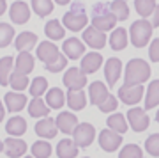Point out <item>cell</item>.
<instances>
[{
  "mask_svg": "<svg viewBox=\"0 0 159 158\" xmlns=\"http://www.w3.org/2000/svg\"><path fill=\"white\" fill-rule=\"evenodd\" d=\"M64 103H66V94H64L62 89H58V87H51V89L46 91V105L50 108H58L64 107Z\"/></svg>",
  "mask_w": 159,
  "mask_h": 158,
  "instance_id": "cell-23",
  "label": "cell"
},
{
  "mask_svg": "<svg viewBox=\"0 0 159 158\" xmlns=\"http://www.w3.org/2000/svg\"><path fill=\"white\" fill-rule=\"evenodd\" d=\"M94 9H96V14H94V18H92V27H96L97 30H101V32L113 30L115 23H117V18L113 16L111 11H108L110 6L99 4V6H96Z\"/></svg>",
  "mask_w": 159,
  "mask_h": 158,
  "instance_id": "cell-3",
  "label": "cell"
},
{
  "mask_svg": "<svg viewBox=\"0 0 159 158\" xmlns=\"http://www.w3.org/2000/svg\"><path fill=\"white\" fill-rule=\"evenodd\" d=\"M32 11L37 16H48L53 11V0H32Z\"/></svg>",
  "mask_w": 159,
  "mask_h": 158,
  "instance_id": "cell-36",
  "label": "cell"
},
{
  "mask_svg": "<svg viewBox=\"0 0 159 158\" xmlns=\"http://www.w3.org/2000/svg\"><path fill=\"white\" fill-rule=\"evenodd\" d=\"M14 45H16V50L21 53V52H30L37 45V36L34 32H21V34H18L16 41H14Z\"/></svg>",
  "mask_w": 159,
  "mask_h": 158,
  "instance_id": "cell-22",
  "label": "cell"
},
{
  "mask_svg": "<svg viewBox=\"0 0 159 158\" xmlns=\"http://www.w3.org/2000/svg\"><path fill=\"white\" fill-rule=\"evenodd\" d=\"M9 16H11V20L16 23V25H23V23L29 22L30 9H29V6H27L25 2L18 0V2H12L11 9H9Z\"/></svg>",
  "mask_w": 159,
  "mask_h": 158,
  "instance_id": "cell-15",
  "label": "cell"
},
{
  "mask_svg": "<svg viewBox=\"0 0 159 158\" xmlns=\"http://www.w3.org/2000/svg\"><path fill=\"white\" fill-rule=\"evenodd\" d=\"M6 131L11 137H21L27 131V121L21 116H12L6 124Z\"/></svg>",
  "mask_w": 159,
  "mask_h": 158,
  "instance_id": "cell-24",
  "label": "cell"
},
{
  "mask_svg": "<svg viewBox=\"0 0 159 158\" xmlns=\"http://www.w3.org/2000/svg\"><path fill=\"white\" fill-rule=\"evenodd\" d=\"M57 156L58 158H76L78 156V146L73 139H62L57 144Z\"/></svg>",
  "mask_w": 159,
  "mask_h": 158,
  "instance_id": "cell-25",
  "label": "cell"
},
{
  "mask_svg": "<svg viewBox=\"0 0 159 158\" xmlns=\"http://www.w3.org/2000/svg\"><path fill=\"white\" fill-rule=\"evenodd\" d=\"M4 100H6V108L12 114L23 110L25 105H27V96L21 94V92H14V91L7 92L6 96H4Z\"/></svg>",
  "mask_w": 159,
  "mask_h": 158,
  "instance_id": "cell-20",
  "label": "cell"
},
{
  "mask_svg": "<svg viewBox=\"0 0 159 158\" xmlns=\"http://www.w3.org/2000/svg\"><path fill=\"white\" fill-rule=\"evenodd\" d=\"M127 121H129L131 128L134 131H145L148 128V123H150V119H148L147 112L143 110V108H131V110H127Z\"/></svg>",
  "mask_w": 159,
  "mask_h": 158,
  "instance_id": "cell-7",
  "label": "cell"
},
{
  "mask_svg": "<svg viewBox=\"0 0 159 158\" xmlns=\"http://www.w3.org/2000/svg\"><path fill=\"white\" fill-rule=\"evenodd\" d=\"M6 9H7V2L6 0H0V16L6 12Z\"/></svg>",
  "mask_w": 159,
  "mask_h": 158,
  "instance_id": "cell-46",
  "label": "cell"
},
{
  "mask_svg": "<svg viewBox=\"0 0 159 158\" xmlns=\"http://www.w3.org/2000/svg\"><path fill=\"white\" fill-rule=\"evenodd\" d=\"M83 158H89V156H83Z\"/></svg>",
  "mask_w": 159,
  "mask_h": 158,
  "instance_id": "cell-52",
  "label": "cell"
},
{
  "mask_svg": "<svg viewBox=\"0 0 159 158\" xmlns=\"http://www.w3.org/2000/svg\"><path fill=\"white\" fill-rule=\"evenodd\" d=\"M152 23L147 20H136L131 25L129 28V36H131V43L136 48H143L148 45V41L152 37Z\"/></svg>",
  "mask_w": 159,
  "mask_h": 158,
  "instance_id": "cell-2",
  "label": "cell"
},
{
  "mask_svg": "<svg viewBox=\"0 0 159 158\" xmlns=\"http://www.w3.org/2000/svg\"><path fill=\"white\" fill-rule=\"evenodd\" d=\"M119 98L120 101H124L125 105H136L138 101H142L143 98V85H122L119 89Z\"/></svg>",
  "mask_w": 159,
  "mask_h": 158,
  "instance_id": "cell-8",
  "label": "cell"
},
{
  "mask_svg": "<svg viewBox=\"0 0 159 158\" xmlns=\"http://www.w3.org/2000/svg\"><path fill=\"white\" fill-rule=\"evenodd\" d=\"M60 55H62V53L58 52L57 45H55V43H51V41H43V43L37 46V59L43 61L46 66L51 64V62H55Z\"/></svg>",
  "mask_w": 159,
  "mask_h": 158,
  "instance_id": "cell-10",
  "label": "cell"
},
{
  "mask_svg": "<svg viewBox=\"0 0 159 158\" xmlns=\"http://www.w3.org/2000/svg\"><path fill=\"white\" fill-rule=\"evenodd\" d=\"M66 101H67L71 110H83L87 105V96L83 91H69Z\"/></svg>",
  "mask_w": 159,
  "mask_h": 158,
  "instance_id": "cell-26",
  "label": "cell"
},
{
  "mask_svg": "<svg viewBox=\"0 0 159 158\" xmlns=\"http://www.w3.org/2000/svg\"><path fill=\"white\" fill-rule=\"evenodd\" d=\"M44 32H46V36H48V39H51V43H53V41L64 39L66 28H64V25L58 22V20H50V22L46 23Z\"/></svg>",
  "mask_w": 159,
  "mask_h": 158,
  "instance_id": "cell-27",
  "label": "cell"
},
{
  "mask_svg": "<svg viewBox=\"0 0 159 158\" xmlns=\"http://www.w3.org/2000/svg\"><path fill=\"white\" fill-rule=\"evenodd\" d=\"M110 11L113 12L117 22H124V20L129 18V7L125 4V0H113L110 4Z\"/></svg>",
  "mask_w": 159,
  "mask_h": 158,
  "instance_id": "cell-33",
  "label": "cell"
},
{
  "mask_svg": "<svg viewBox=\"0 0 159 158\" xmlns=\"http://www.w3.org/2000/svg\"><path fill=\"white\" fill-rule=\"evenodd\" d=\"M64 68H67V57H64V55H60L55 62H51V64L46 66V69H48L50 73H58V71H62Z\"/></svg>",
  "mask_w": 159,
  "mask_h": 158,
  "instance_id": "cell-42",
  "label": "cell"
},
{
  "mask_svg": "<svg viewBox=\"0 0 159 158\" xmlns=\"http://www.w3.org/2000/svg\"><path fill=\"white\" fill-rule=\"evenodd\" d=\"M148 57H150V61L159 62V37L152 39V43H150V48H148Z\"/></svg>",
  "mask_w": 159,
  "mask_h": 158,
  "instance_id": "cell-44",
  "label": "cell"
},
{
  "mask_svg": "<svg viewBox=\"0 0 159 158\" xmlns=\"http://www.w3.org/2000/svg\"><path fill=\"white\" fill-rule=\"evenodd\" d=\"M55 2H57L58 6H66V4H69V2H71V0H55Z\"/></svg>",
  "mask_w": 159,
  "mask_h": 158,
  "instance_id": "cell-48",
  "label": "cell"
},
{
  "mask_svg": "<svg viewBox=\"0 0 159 158\" xmlns=\"http://www.w3.org/2000/svg\"><path fill=\"white\" fill-rule=\"evenodd\" d=\"M106 124H108L110 130H113L115 133H119V135H122V133H125V131H127V123H125V117H124V114H120V112L111 114V116L108 117V121H106Z\"/></svg>",
  "mask_w": 159,
  "mask_h": 158,
  "instance_id": "cell-30",
  "label": "cell"
},
{
  "mask_svg": "<svg viewBox=\"0 0 159 158\" xmlns=\"http://www.w3.org/2000/svg\"><path fill=\"white\" fill-rule=\"evenodd\" d=\"M152 27H159V6H156V9H154L152 12Z\"/></svg>",
  "mask_w": 159,
  "mask_h": 158,
  "instance_id": "cell-45",
  "label": "cell"
},
{
  "mask_svg": "<svg viewBox=\"0 0 159 158\" xmlns=\"http://www.w3.org/2000/svg\"><path fill=\"white\" fill-rule=\"evenodd\" d=\"M2 149H4V142L0 141V153H2Z\"/></svg>",
  "mask_w": 159,
  "mask_h": 158,
  "instance_id": "cell-49",
  "label": "cell"
},
{
  "mask_svg": "<svg viewBox=\"0 0 159 158\" xmlns=\"http://www.w3.org/2000/svg\"><path fill=\"white\" fill-rule=\"evenodd\" d=\"M12 37H14V28L9 23H0V48L11 45Z\"/></svg>",
  "mask_w": 159,
  "mask_h": 158,
  "instance_id": "cell-39",
  "label": "cell"
},
{
  "mask_svg": "<svg viewBox=\"0 0 159 158\" xmlns=\"http://www.w3.org/2000/svg\"><path fill=\"white\" fill-rule=\"evenodd\" d=\"M101 66H102V55L97 53V52H90V53H87V55L81 59L80 69L85 75H90V73H96Z\"/></svg>",
  "mask_w": 159,
  "mask_h": 158,
  "instance_id": "cell-19",
  "label": "cell"
},
{
  "mask_svg": "<svg viewBox=\"0 0 159 158\" xmlns=\"http://www.w3.org/2000/svg\"><path fill=\"white\" fill-rule=\"evenodd\" d=\"M55 124H57V128L62 133H66V135H69V133H73L74 128L78 126V117L74 116L73 112H60L57 116V119H55Z\"/></svg>",
  "mask_w": 159,
  "mask_h": 158,
  "instance_id": "cell-12",
  "label": "cell"
},
{
  "mask_svg": "<svg viewBox=\"0 0 159 158\" xmlns=\"http://www.w3.org/2000/svg\"><path fill=\"white\" fill-rule=\"evenodd\" d=\"M87 22H89V18H87V14L83 12V9H81L80 4H76L71 11L66 12V14H64V20H62V23L66 25V28L73 30V32L83 30L85 25H87Z\"/></svg>",
  "mask_w": 159,
  "mask_h": 158,
  "instance_id": "cell-4",
  "label": "cell"
},
{
  "mask_svg": "<svg viewBox=\"0 0 159 158\" xmlns=\"http://www.w3.org/2000/svg\"><path fill=\"white\" fill-rule=\"evenodd\" d=\"M159 105V80L150 82L147 89V96H145V110L156 108Z\"/></svg>",
  "mask_w": 159,
  "mask_h": 158,
  "instance_id": "cell-31",
  "label": "cell"
},
{
  "mask_svg": "<svg viewBox=\"0 0 159 158\" xmlns=\"http://www.w3.org/2000/svg\"><path fill=\"white\" fill-rule=\"evenodd\" d=\"M156 121H157V123H159V110H157V112H156Z\"/></svg>",
  "mask_w": 159,
  "mask_h": 158,
  "instance_id": "cell-50",
  "label": "cell"
},
{
  "mask_svg": "<svg viewBox=\"0 0 159 158\" xmlns=\"http://www.w3.org/2000/svg\"><path fill=\"white\" fill-rule=\"evenodd\" d=\"M4 116H6V108H4V103L0 101V123L4 121Z\"/></svg>",
  "mask_w": 159,
  "mask_h": 158,
  "instance_id": "cell-47",
  "label": "cell"
},
{
  "mask_svg": "<svg viewBox=\"0 0 159 158\" xmlns=\"http://www.w3.org/2000/svg\"><path fill=\"white\" fill-rule=\"evenodd\" d=\"M120 144H122V135L115 133L113 130L106 128V130L99 131V146H101L104 151L111 153V151H115V149H119Z\"/></svg>",
  "mask_w": 159,
  "mask_h": 158,
  "instance_id": "cell-9",
  "label": "cell"
},
{
  "mask_svg": "<svg viewBox=\"0 0 159 158\" xmlns=\"http://www.w3.org/2000/svg\"><path fill=\"white\" fill-rule=\"evenodd\" d=\"M34 66H35V59L34 57L30 55L29 52H21V53L18 55V59H16L14 71L20 73V75H27V77H29V73H32Z\"/></svg>",
  "mask_w": 159,
  "mask_h": 158,
  "instance_id": "cell-21",
  "label": "cell"
},
{
  "mask_svg": "<svg viewBox=\"0 0 159 158\" xmlns=\"http://www.w3.org/2000/svg\"><path fill=\"white\" fill-rule=\"evenodd\" d=\"M51 151H53V147L48 141H37L30 147V153L34 158H50Z\"/></svg>",
  "mask_w": 159,
  "mask_h": 158,
  "instance_id": "cell-34",
  "label": "cell"
},
{
  "mask_svg": "<svg viewBox=\"0 0 159 158\" xmlns=\"http://www.w3.org/2000/svg\"><path fill=\"white\" fill-rule=\"evenodd\" d=\"M119 158H143L142 147L138 144H127V146H124L120 149Z\"/></svg>",
  "mask_w": 159,
  "mask_h": 158,
  "instance_id": "cell-40",
  "label": "cell"
},
{
  "mask_svg": "<svg viewBox=\"0 0 159 158\" xmlns=\"http://www.w3.org/2000/svg\"><path fill=\"white\" fill-rule=\"evenodd\" d=\"M4 149H6V155L9 158H21L27 153L29 146H27V142L23 141V139H14L12 137V139H6Z\"/></svg>",
  "mask_w": 159,
  "mask_h": 158,
  "instance_id": "cell-14",
  "label": "cell"
},
{
  "mask_svg": "<svg viewBox=\"0 0 159 158\" xmlns=\"http://www.w3.org/2000/svg\"><path fill=\"white\" fill-rule=\"evenodd\" d=\"M48 91V80L44 77H35L32 82H30V96L34 98H41Z\"/></svg>",
  "mask_w": 159,
  "mask_h": 158,
  "instance_id": "cell-35",
  "label": "cell"
},
{
  "mask_svg": "<svg viewBox=\"0 0 159 158\" xmlns=\"http://www.w3.org/2000/svg\"><path fill=\"white\" fill-rule=\"evenodd\" d=\"M14 68V59L12 57H2L0 59V85L9 84V77Z\"/></svg>",
  "mask_w": 159,
  "mask_h": 158,
  "instance_id": "cell-32",
  "label": "cell"
},
{
  "mask_svg": "<svg viewBox=\"0 0 159 158\" xmlns=\"http://www.w3.org/2000/svg\"><path fill=\"white\" fill-rule=\"evenodd\" d=\"M23 158H34V156H23Z\"/></svg>",
  "mask_w": 159,
  "mask_h": 158,
  "instance_id": "cell-51",
  "label": "cell"
},
{
  "mask_svg": "<svg viewBox=\"0 0 159 158\" xmlns=\"http://www.w3.org/2000/svg\"><path fill=\"white\" fill-rule=\"evenodd\" d=\"M83 39H85V43L90 46V48H94V50H101V48H104L108 37L104 36V32L97 30L96 27H87L85 30H83Z\"/></svg>",
  "mask_w": 159,
  "mask_h": 158,
  "instance_id": "cell-11",
  "label": "cell"
},
{
  "mask_svg": "<svg viewBox=\"0 0 159 158\" xmlns=\"http://www.w3.org/2000/svg\"><path fill=\"white\" fill-rule=\"evenodd\" d=\"M62 50H64V53H66V57L76 61V59H80V57L85 53V45H83L78 37H69V39L64 41Z\"/></svg>",
  "mask_w": 159,
  "mask_h": 158,
  "instance_id": "cell-18",
  "label": "cell"
},
{
  "mask_svg": "<svg viewBox=\"0 0 159 158\" xmlns=\"http://www.w3.org/2000/svg\"><path fill=\"white\" fill-rule=\"evenodd\" d=\"M73 141L78 147H89L96 139V128L90 123H78V126L73 131Z\"/></svg>",
  "mask_w": 159,
  "mask_h": 158,
  "instance_id": "cell-5",
  "label": "cell"
},
{
  "mask_svg": "<svg viewBox=\"0 0 159 158\" xmlns=\"http://www.w3.org/2000/svg\"><path fill=\"white\" fill-rule=\"evenodd\" d=\"M156 0H134V7H136V11L140 16L147 18L150 16L154 12V9H156Z\"/></svg>",
  "mask_w": 159,
  "mask_h": 158,
  "instance_id": "cell-37",
  "label": "cell"
},
{
  "mask_svg": "<svg viewBox=\"0 0 159 158\" xmlns=\"http://www.w3.org/2000/svg\"><path fill=\"white\" fill-rule=\"evenodd\" d=\"M110 46L115 52L124 50L125 46H127V32H125V28L119 27L111 32V36H110Z\"/></svg>",
  "mask_w": 159,
  "mask_h": 158,
  "instance_id": "cell-29",
  "label": "cell"
},
{
  "mask_svg": "<svg viewBox=\"0 0 159 158\" xmlns=\"http://www.w3.org/2000/svg\"><path fill=\"white\" fill-rule=\"evenodd\" d=\"M57 124H55V119L51 117H44V119H39L35 123V133L41 137V139H53L57 137Z\"/></svg>",
  "mask_w": 159,
  "mask_h": 158,
  "instance_id": "cell-16",
  "label": "cell"
},
{
  "mask_svg": "<svg viewBox=\"0 0 159 158\" xmlns=\"http://www.w3.org/2000/svg\"><path fill=\"white\" fill-rule=\"evenodd\" d=\"M117 105H119V101H117V98L113 96V94H110L106 100H104V103H101L99 105V110L101 112H113V110H117Z\"/></svg>",
  "mask_w": 159,
  "mask_h": 158,
  "instance_id": "cell-43",
  "label": "cell"
},
{
  "mask_svg": "<svg viewBox=\"0 0 159 158\" xmlns=\"http://www.w3.org/2000/svg\"><path fill=\"white\" fill-rule=\"evenodd\" d=\"M150 78V68L142 59H131L125 66V85H143Z\"/></svg>",
  "mask_w": 159,
  "mask_h": 158,
  "instance_id": "cell-1",
  "label": "cell"
},
{
  "mask_svg": "<svg viewBox=\"0 0 159 158\" xmlns=\"http://www.w3.org/2000/svg\"><path fill=\"white\" fill-rule=\"evenodd\" d=\"M87 84V75L80 68H69L64 73V85L69 91H81Z\"/></svg>",
  "mask_w": 159,
  "mask_h": 158,
  "instance_id": "cell-6",
  "label": "cell"
},
{
  "mask_svg": "<svg viewBox=\"0 0 159 158\" xmlns=\"http://www.w3.org/2000/svg\"><path fill=\"white\" fill-rule=\"evenodd\" d=\"M145 149H147L148 155L159 156V133H152V135L145 141Z\"/></svg>",
  "mask_w": 159,
  "mask_h": 158,
  "instance_id": "cell-41",
  "label": "cell"
},
{
  "mask_svg": "<svg viewBox=\"0 0 159 158\" xmlns=\"http://www.w3.org/2000/svg\"><path fill=\"white\" fill-rule=\"evenodd\" d=\"M120 73H122V62H120V59H117V57L108 59L106 64H104V77H106V82L111 87L119 82Z\"/></svg>",
  "mask_w": 159,
  "mask_h": 158,
  "instance_id": "cell-13",
  "label": "cell"
},
{
  "mask_svg": "<svg viewBox=\"0 0 159 158\" xmlns=\"http://www.w3.org/2000/svg\"><path fill=\"white\" fill-rule=\"evenodd\" d=\"M9 85L12 87V91H23L29 87V77L27 75H20L16 71H12L9 77Z\"/></svg>",
  "mask_w": 159,
  "mask_h": 158,
  "instance_id": "cell-38",
  "label": "cell"
},
{
  "mask_svg": "<svg viewBox=\"0 0 159 158\" xmlns=\"http://www.w3.org/2000/svg\"><path fill=\"white\" fill-rule=\"evenodd\" d=\"M89 96H90V103H92V105L99 107V105L104 103V100L110 96L106 84H102V82H99V80H97V82H92L90 87H89Z\"/></svg>",
  "mask_w": 159,
  "mask_h": 158,
  "instance_id": "cell-17",
  "label": "cell"
},
{
  "mask_svg": "<svg viewBox=\"0 0 159 158\" xmlns=\"http://www.w3.org/2000/svg\"><path fill=\"white\" fill-rule=\"evenodd\" d=\"M50 114V107L46 105V101H43L41 98H32V101L29 103V116L37 119L48 117Z\"/></svg>",
  "mask_w": 159,
  "mask_h": 158,
  "instance_id": "cell-28",
  "label": "cell"
}]
</instances>
